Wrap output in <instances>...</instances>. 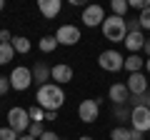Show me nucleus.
Returning <instances> with one entry per match:
<instances>
[{"mask_svg":"<svg viewBox=\"0 0 150 140\" xmlns=\"http://www.w3.org/2000/svg\"><path fill=\"white\" fill-rule=\"evenodd\" d=\"M65 103V93L60 85H55V83H45V85L38 88V95H35V105H40V108L45 110V113H58L60 108H63Z\"/></svg>","mask_w":150,"mask_h":140,"instance_id":"nucleus-1","label":"nucleus"},{"mask_svg":"<svg viewBox=\"0 0 150 140\" xmlns=\"http://www.w3.org/2000/svg\"><path fill=\"white\" fill-rule=\"evenodd\" d=\"M13 40V33L10 30H0V43H10Z\"/></svg>","mask_w":150,"mask_h":140,"instance_id":"nucleus-30","label":"nucleus"},{"mask_svg":"<svg viewBox=\"0 0 150 140\" xmlns=\"http://www.w3.org/2000/svg\"><path fill=\"white\" fill-rule=\"evenodd\" d=\"M8 128L15 130L18 135H25L30 128V115L25 108H10L8 110Z\"/></svg>","mask_w":150,"mask_h":140,"instance_id":"nucleus-3","label":"nucleus"},{"mask_svg":"<svg viewBox=\"0 0 150 140\" xmlns=\"http://www.w3.org/2000/svg\"><path fill=\"white\" fill-rule=\"evenodd\" d=\"M38 140H63V138H60V135H55V133H50V130H45Z\"/></svg>","mask_w":150,"mask_h":140,"instance_id":"nucleus-29","label":"nucleus"},{"mask_svg":"<svg viewBox=\"0 0 150 140\" xmlns=\"http://www.w3.org/2000/svg\"><path fill=\"white\" fill-rule=\"evenodd\" d=\"M50 80H55V85H65L73 80V68L68 63H60L55 68H50Z\"/></svg>","mask_w":150,"mask_h":140,"instance_id":"nucleus-11","label":"nucleus"},{"mask_svg":"<svg viewBox=\"0 0 150 140\" xmlns=\"http://www.w3.org/2000/svg\"><path fill=\"white\" fill-rule=\"evenodd\" d=\"M108 98L112 100V105H125L130 100V93L125 88V83H112L110 90H108Z\"/></svg>","mask_w":150,"mask_h":140,"instance_id":"nucleus-13","label":"nucleus"},{"mask_svg":"<svg viewBox=\"0 0 150 140\" xmlns=\"http://www.w3.org/2000/svg\"><path fill=\"white\" fill-rule=\"evenodd\" d=\"M8 80H10V88H15L18 93H23V90H28L33 85V70L25 68V65H18V68H13Z\"/></svg>","mask_w":150,"mask_h":140,"instance_id":"nucleus-4","label":"nucleus"},{"mask_svg":"<svg viewBox=\"0 0 150 140\" xmlns=\"http://www.w3.org/2000/svg\"><path fill=\"white\" fill-rule=\"evenodd\" d=\"M10 45H13V50H15V53H20V55L30 53V40H28L25 35H13Z\"/></svg>","mask_w":150,"mask_h":140,"instance_id":"nucleus-16","label":"nucleus"},{"mask_svg":"<svg viewBox=\"0 0 150 140\" xmlns=\"http://www.w3.org/2000/svg\"><path fill=\"white\" fill-rule=\"evenodd\" d=\"M130 113L133 110L128 105H112V118L118 120V123H130Z\"/></svg>","mask_w":150,"mask_h":140,"instance_id":"nucleus-18","label":"nucleus"},{"mask_svg":"<svg viewBox=\"0 0 150 140\" xmlns=\"http://www.w3.org/2000/svg\"><path fill=\"white\" fill-rule=\"evenodd\" d=\"M143 135H145V133H138V130L130 128V140H143Z\"/></svg>","mask_w":150,"mask_h":140,"instance_id":"nucleus-31","label":"nucleus"},{"mask_svg":"<svg viewBox=\"0 0 150 140\" xmlns=\"http://www.w3.org/2000/svg\"><path fill=\"white\" fill-rule=\"evenodd\" d=\"M58 118V113H53V110H50V113H45V120H55Z\"/></svg>","mask_w":150,"mask_h":140,"instance_id":"nucleus-32","label":"nucleus"},{"mask_svg":"<svg viewBox=\"0 0 150 140\" xmlns=\"http://www.w3.org/2000/svg\"><path fill=\"white\" fill-rule=\"evenodd\" d=\"M145 70H148V75H150V58H145Z\"/></svg>","mask_w":150,"mask_h":140,"instance_id":"nucleus-34","label":"nucleus"},{"mask_svg":"<svg viewBox=\"0 0 150 140\" xmlns=\"http://www.w3.org/2000/svg\"><path fill=\"white\" fill-rule=\"evenodd\" d=\"M145 40H148V38H145L143 30H140V33H128L123 43H125V48L130 50V55H138V50L145 48Z\"/></svg>","mask_w":150,"mask_h":140,"instance_id":"nucleus-14","label":"nucleus"},{"mask_svg":"<svg viewBox=\"0 0 150 140\" xmlns=\"http://www.w3.org/2000/svg\"><path fill=\"white\" fill-rule=\"evenodd\" d=\"M8 90H10V80L5 75H0V95H5Z\"/></svg>","mask_w":150,"mask_h":140,"instance_id":"nucleus-28","label":"nucleus"},{"mask_svg":"<svg viewBox=\"0 0 150 140\" xmlns=\"http://www.w3.org/2000/svg\"><path fill=\"white\" fill-rule=\"evenodd\" d=\"M103 35H105V40H110V43H123L125 35H128V28H125V18H118V15H110L103 20Z\"/></svg>","mask_w":150,"mask_h":140,"instance_id":"nucleus-2","label":"nucleus"},{"mask_svg":"<svg viewBox=\"0 0 150 140\" xmlns=\"http://www.w3.org/2000/svg\"><path fill=\"white\" fill-rule=\"evenodd\" d=\"M138 23H140L143 30H150V8H145V10L138 15Z\"/></svg>","mask_w":150,"mask_h":140,"instance_id":"nucleus-25","label":"nucleus"},{"mask_svg":"<svg viewBox=\"0 0 150 140\" xmlns=\"http://www.w3.org/2000/svg\"><path fill=\"white\" fill-rule=\"evenodd\" d=\"M15 58V50H13L10 43H0V65H8Z\"/></svg>","mask_w":150,"mask_h":140,"instance_id":"nucleus-19","label":"nucleus"},{"mask_svg":"<svg viewBox=\"0 0 150 140\" xmlns=\"http://www.w3.org/2000/svg\"><path fill=\"white\" fill-rule=\"evenodd\" d=\"M28 115H30V123H43V120H45V110L40 108V105L28 108Z\"/></svg>","mask_w":150,"mask_h":140,"instance_id":"nucleus-22","label":"nucleus"},{"mask_svg":"<svg viewBox=\"0 0 150 140\" xmlns=\"http://www.w3.org/2000/svg\"><path fill=\"white\" fill-rule=\"evenodd\" d=\"M128 5H130V8H135V10H140V13H143L145 8H150V0H128Z\"/></svg>","mask_w":150,"mask_h":140,"instance_id":"nucleus-27","label":"nucleus"},{"mask_svg":"<svg viewBox=\"0 0 150 140\" xmlns=\"http://www.w3.org/2000/svg\"><path fill=\"white\" fill-rule=\"evenodd\" d=\"M18 140H35V138H30V135L25 133V135H20V138H18Z\"/></svg>","mask_w":150,"mask_h":140,"instance_id":"nucleus-35","label":"nucleus"},{"mask_svg":"<svg viewBox=\"0 0 150 140\" xmlns=\"http://www.w3.org/2000/svg\"><path fill=\"white\" fill-rule=\"evenodd\" d=\"M143 65H145V60L140 58V55H128L123 68L128 70V73H140V68H143Z\"/></svg>","mask_w":150,"mask_h":140,"instance_id":"nucleus-17","label":"nucleus"},{"mask_svg":"<svg viewBox=\"0 0 150 140\" xmlns=\"http://www.w3.org/2000/svg\"><path fill=\"white\" fill-rule=\"evenodd\" d=\"M38 48L43 50V53H53V50L58 48V40H55V35H43V38H40V43H38Z\"/></svg>","mask_w":150,"mask_h":140,"instance_id":"nucleus-20","label":"nucleus"},{"mask_svg":"<svg viewBox=\"0 0 150 140\" xmlns=\"http://www.w3.org/2000/svg\"><path fill=\"white\" fill-rule=\"evenodd\" d=\"M143 50L148 53V58H150V40H145V48H143Z\"/></svg>","mask_w":150,"mask_h":140,"instance_id":"nucleus-33","label":"nucleus"},{"mask_svg":"<svg viewBox=\"0 0 150 140\" xmlns=\"http://www.w3.org/2000/svg\"><path fill=\"white\" fill-rule=\"evenodd\" d=\"M130 128L138 130V133H148L150 130V110L145 105L133 108V113H130Z\"/></svg>","mask_w":150,"mask_h":140,"instance_id":"nucleus-6","label":"nucleus"},{"mask_svg":"<svg viewBox=\"0 0 150 140\" xmlns=\"http://www.w3.org/2000/svg\"><path fill=\"white\" fill-rule=\"evenodd\" d=\"M3 8H5V3H3V0H0V13H3Z\"/></svg>","mask_w":150,"mask_h":140,"instance_id":"nucleus-38","label":"nucleus"},{"mask_svg":"<svg viewBox=\"0 0 150 140\" xmlns=\"http://www.w3.org/2000/svg\"><path fill=\"white\" fill-rule=\"evenodd\" d=\"M30 70H33V83H38V88L45 85V83H50V68L45 63H35Z\"/></svg>","mask_w":150,"mask_h":140,"instance_id":"nucleus-15","label":"nucleus"},{"mask_svg":"<svg viewBox=\"0 0 150 140\" xmlns=\"http://www.w3.org/2000/svg\"><path fill=\"white\" fill-rule=\"evenodd\" d=\"M78 115H80L83 123H95L98 115H100V100H83L80 105H78Z\"/></svg>","mask_w":150,"mask_h":140,"instance_id":"nucleus-9","label":"nucleus"},{"mask_svg":"<svg viewBox=\"0 0 150 140\" xmlns=\"http://www.w3.org/2000/svg\"><path fill=\"white\" fill-rule=\"evenodd\" d=\"M78 140H95V138H90V135H80Z\"/></svg>","mask_w":150,"mask_h":140,"instance_id":"nucleus-36","label":"nucleus"},{"mask_svg":"<svg viewBox=\"0 0 150 140\" xmlns=\"http://www.w3.org/2000/svg\"><path fill=\"white\" fill-rule=\"evenodd\" d=\"M45 133V125L43 123H30V128H28V135H30V138H40V135Z\"/></svg>","mask_w":150,"mask_h":140,"instance_id":"nucleus-24","label":"nucleus"},{"mask_svg":"<svg viewBox=\"0 0 150 140\" xmlns=\"http://www.w3.org/2000/svg\"><path fill=\"white\" fill-rule=\"evenodd\" d=\"M55 40H58V45H78V43H80V28H75V25H70V23H65V25L58 28Z\"/></svg>","mask_w":150,"mask_h":140,"instance_id":"nucleus-7","label":"nucleus"},{"mask_svg":"<svg viewBox=\"0 0 150 140\" xmlns=\"http://www.w3.org/2000/svg\"><path fill=\"white\" fill-rule=\"evenodd\" d=\"M110 140H130V128H112L110 130Z\"/></svg>","mask_w":150,"mask_h":140,"instance_id":"nucleus-23","label":"nucleus"},{"mask_svg":"<svg viewBox=\"0 0 150 140\" xmlns=\"http://www.w3.org/2000/svg\"><path fill=\"white\" fill-rule=\"evenodd\" d=\"M38 10L43 13V18L55 20L60 15V10H63V3L60 0H38Z\"/></svg>","mask_w":150,"mask_h":140,"instance_id":"nucleus-12","label":"nucleus"},{"mask_svg":"<svg viewBox=\"0 0 150 140\" xmlns=\"http://www.w3.org/2000/svg\"><path fill=\"white\" fill-rule=\"evenodd\" d=\"M145 108H148V110H150V93H148V105H145Z\"/></svg>","mask_w":150,"mask_h":140,"instance_id":"nucleus-37","label":"nucleus"},{"mask_svg":"<svg viewBox=\"0 0 150 140\" xmlns=\"http://www.w3.org/2000/svg\"><path fill=\"white\" fill-rule=\"evenodd\" d=\"M98 65H100L103 70H108V73H118V70H123L125 58L118 50H105V53H100V58H98Z\"/></svg>","mask_w":150,"mask_h":140,"instance_id":"nucleus-5","label":"nucleus"},{"mask_svg":"<svg viewBox=\"0 0 150 140\" xmlns=\"http://www.w3.org/2000/svg\"><path fill=\"white\" fill-rule=\"evenodd\" d=\"M80 20H83L85 28H98V25H103V20H105V10H103L100 5H85Z\"/></svg>","mask_w":150,"mask_h":140,"instance_id":"nucleus-8","label":"nucleus"},{"mask_svg":"<svg viewBox=\"0 0 150 140\" xmlns=\"http://www.w3.org/2000/svg\"><path fill=\"white\" fill-rule=\"evenodd\" d=\"M110 10H112V15L125 18V13L130 10V5H128V0H112V3H110Z\"/></svg>","mask_w":150,"mask_h":140,"instance_id":"nucleus-21","label":"nucleus"},{"mask_svg":"<svg viewBox=\"0 0 150 140\" xmlns=\"http://www.w3.org/2000/svg\"><path fill=\"white\" fill-rule=\"evenodd\" d=\"M125 88H128L130 95H148V78L143 73H130Z\"/></svg>","mask_w":150,"mask_h":140,"instance_id":"nucleus-10","label":"nucleus"},{"mask_svg":"<svg viewBox=\"0 0 150 140\" xmlns=\"http://www.w3.org/2000/svg\"><path fill=\"white\" fill-rule=\"evenodd\" d=\"M20 135L15 133V130H10V128H0V140H18Z\"/></svg>","mask_w":150,"mask_h":140,"instance_id":"nucleus-26","label":"nucleus"}]
</instances>
